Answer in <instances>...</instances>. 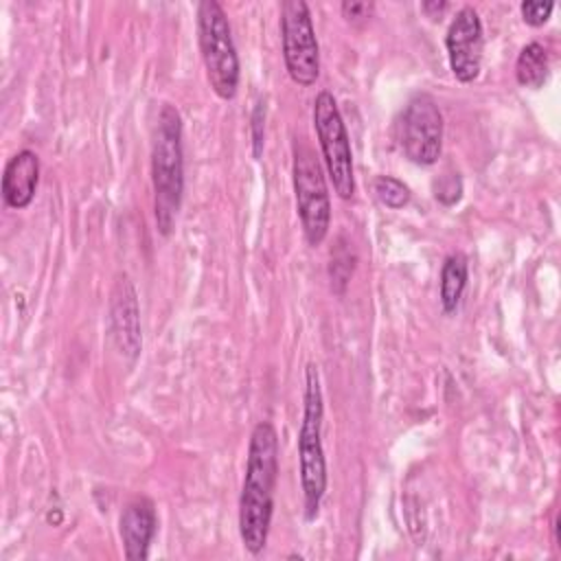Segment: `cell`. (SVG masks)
I'll use <instances>...</instances> for the list:
<instances>
[{
  "label": "cell",
  "mask_w": 561,
  "mask_h": 561,
  "mask_svg": "<svg viewBox=\"0 0 561 561\" xmlns=\"http://www.w3.org/2000/svg\"><path fill=\"white\" fill-rule=\"evenodd\" d=\"M278 478V436L270 421H259L250 434L245 476L239 495V535L248 552H263L270 535L274 489Z\"/></svg>",
  "instance_id": "6da1fadb"
},
{
  "label": "cell",
  "mask_w": 561,
  "mask_h": 561,
  "mask_svg": "<svg viewBox=\"0 0 561 561\" xmlns=\"http://www.w3.org/2000/svg\"><path fill=\"white\" fill-rule=\"evenodd\" d=\"M151 184L153 210L160 234H171L184 193V153H182V116L164 103L151 142Z\"/></svg>",
  "instance_id": "7a4b0ae2"
},
{
  "label": "cell",
  "mask_w": 561,
  "mask_h": 561,
  "mask_svg": "<svg viewBox=\"0 0 561 561\" xmlns=\"http://www.w3.org/2000/svg\"><path fill=\"white\" fill-rule=\"evenodd\" d=\"M305 408L298 430V460H300V484L305 497V517L311 522L327 491V462L322 449V388L316 364L305 368Z\"/></svg>",
  "instance_id": "3957f363"
},
{
  "label": "cell",
  "mask_w": 561,
  "mask_h": 561,
  "mask_svg": "<svg viewBox=\"0 0 561 561\" xmlns=\"http://www.w3.org/2000/svg\"><path fill=\"white\" fill-rule=\"evenodd\" d=\"M197 42L213 92L230 101L239 90V55L232 42V31L226 11L217 0L197 4Z\"/></svg>",
  "instance_id": "277c9868"
},
{
  "label": "cell",
  "mask_w": 561,
  "mask_h": 561,
  "mask_svg": "<svg viewBox=\"0 0 561 561\" xmlns=\"http://www.w3.org/2000/svg\"><path fill=\"white\" fill-rule=\"evenodd\" d=\"M291 156V178L302 232L309 245H320L331 226V202L322 164L305 138H294Z\"/></svg>",
  "instance_id": "5b68a950"
},
{
  "label": "cell",
  "mask_w": 561,
  "mask_h": 561,
  "mask_svg": "<svg viewBox=\"0 0 561 561\" xmlns=\"http://www.w3.org/2000/svg\"><path fill=\"white\" fill-rule=\"evenodd\" d=\"M313 127L322 149V160L327 173L333 182L337 197L351 199L355 193V175H353V151L346 125L342 121L340 107L331 92H318L313 101Z\"/></svg>",
  "instance_id": "8992f818"
},
{
  "label": "cell",
  "mask_w": 561,
  "mask_h": 561,
  "mask_svg": "<svg viewBox=\"0 0 561 561\" xmlns=\"http://www.w3.org/2000/svg\"><path fill=\"white\" fill-rule=\"evenodd\" d=\"M394 138L403 156L421 167L438 160L443 149V114L427 92L410 96L394 123Z\"/></svg>",
  "instance_id": "52a82bcc"
},
{
  "label": "cell",
  "mask_w": 561,
  "mask_h": 561,
  "mask_svg": "<svg viewBox=\"0 0 561 561\" xmlns=\"http://www.w3.org/2000/svg\"><path fill=\"white\" fill-rule=\"evenodd\" d=\"M280 39L287 75L294 83L309 88L320 75V48L305 0H285L280 4Z\"/></svg>",
  "instance_id": "ba28073f"
},
{
  "label": "cell",
  "mask_w": 561,
  "mask_h": 561,
  "mask_svg": "<svg viewBox=\"0 0 561 561\" xmlns=\"http://www.w3.org/2000/svg\"><path fill=\"white\" fill-rule=\"evenodd\" d=\"M445 48L454 77L460 83L476 81L482 68L484 35L480 15L473 7H462L454 15L445 35Z\"/></svg>",
  "instance_id": "9c48e42d"
},
{
  "label": "cell",
  "mask_w": 561,
  "mask_h": 561,
  "mask_svg": "<svg viewBox=\"0 0 561 561\" xmlns=\"http://www.w3.org/2000/svg\"><path fill=\"white\" fill-rule=\"evenodd\" d=\"M110 320H112V335L116 340L118 351L134 359L140 351V318H138L136 289L127 276H121L116 280V287L112 291Z\"/></svg>",
  "instance_id": "30bf717a"
},
{
  "label": "cell",
  "mask_w": 561,
  "mask_h": 561,
  "mask_svg": "<svg viewBox=\"0 0 561 561\" xmlns=\"http://www.w3.org/2000/svg\"><path fill=\"white\" fill-rule=\"evenodd\" d=\"M125 557L129 561H142L149 557V543L158 530L156 506L149 497H134L118 519Z\"/></svg>",
  "instance_id": "8fae6325"
},
{
  "label": "cell",
  "mask_w": 561,
  "mask_h": 561,
  "mask_svg": "<svg viewBox=\"0 0 561 561\" xmlns=\"http://www.w3.org/2000/svg\"><path fill=\"white\" fill-rule=\"evenodd\" d=\"M39 182V158L31 149L18 151L9 158L2 173V199L9 208H26L37 191Z\"/></svg>",
  "instance_id": "7c38bea8"
},
{
  "label": "cell",
  "mask_w": 561,
  "mask_h": 561,
  "mask_svg": "<svg viewBox=\"0 0 561 561\" xmlns=\"http://www.w3.org/2000/svg\"><path fill=\"white\" fill-rule=\"evenodd\" d=\"M467 259L460 252H454L445 259L443 270H440V307L445 313L456 311V307L460 305L462 291L467 287Z\"/></svg>",
  "instance_id": "4fadbf2b"
},
{
  "label": "cell",
  "mask_w": 561,
  "mask_h": 561,
  "mask_svg": "<svg viewBox=\"0 0 561 561\" xmlns=\"http://www.w3.org/2000/svg\"><path fill=\"white\" fill-rule=\"evenodd\" d=\"M548 68H550V64H548L546 48L539 42H530L519 50L517 61H515L517 83L524 88L537 90L546 83Z\"/></svg>",
  "instance_id": "5bb4252c"
},
{
  "label": "cell",
  "mask_w": 561,
  "mask_h": 561,
  "mask_svg": "<svg viewBox=\"0 0 561 561\" xmlns=\"http://www.w3.org/2000/svg\"><path fill=\"white\" fill-rule=\"evenodd\" d=\"M375 193H377L379 202L392 210L403 208L410 202V188L392 175H379L375 180Z\"/></svg>",
  "instance_id": "9a60e30c"
},
{
  "label": "cell",
  "mask_w": 561,
  "mask_h": 561,
  "mask_svg": "<svg viewBox=\"0 0 561 561\" xmlns=\"http://www.w3.org/2000/svg\"><path fill=\"white\" fill-rule=\"evenodd\" d=\"M434 195L438 202L451 206L460 199L462 195V184H460V178L458 173H447V175H440L438 182H434Z\"/></svg>",
  "instance_id": "2e32d148"
},
{
  "label": "cell",
  "mask_w": 561,
  "mask_h": 561,
  "mask_svg": "<svg viewBox=\"0 0 561 561\" xmlns=\"http://www.w3.org/2000/svg\"><path fill=\"white\" fill-rule=\"evenodd\" d=\"M552 9H554L552 2H541V0H526L519 4L522 18L528 26H543L552 15Z\"/></svg>",
  "instance_id": "e0dca14e"
},
{
  "label": "cell",
  "mask_w": 561,
  "mask_h": 561,
  "mask_svg": "<svg viewBox=\"0 0 561 561\" xmlns=\"http://www.w3.org/2000/svg\"><path fill=\"white\" fill-rule=\"evenodd\" d=\"M263 118H265V107L263 103H256L252 112V153L254 158L261 156L263 149Z\"/></svg>",
  "instance_id": "ac0fdd59"
},
{
  "label": "cell",
  "mask_w": 561,
  "mask_h": 561,
  "mask_svg": "<svg viewBox=\"0 0 561 561\" xmlns=\"http://www.w3.org/2000/svg\"><path fill=\"white\" fill-rule=\"evenodd\" d=\"M373 4L370 2H344L342 4V15L348 20V22H353V24H357V22H364V20H368L370 15H373Z\"/></svg>",
  "instance_id": "d6986e66"
},
{
  "label": "cell",
  "mask_w": 561,
  "mask_h": 561,
  "mask_svg": "<svg viewBox=\"0 0 561 561\" xmlns=\"http://www.w3.org/2000/svg\"><path fill=\"white\" fill-rule=\"evenodd\" d=\"M445 9H447V2H423V11H425L427 15H432V11L443 13Z\"/></svg>",
  "instance_id": "ffe728a7"
}]
</instances>
